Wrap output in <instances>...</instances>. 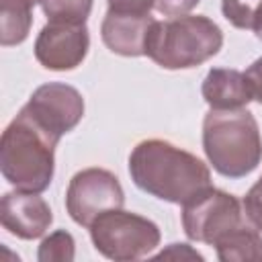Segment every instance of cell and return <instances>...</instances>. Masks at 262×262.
Listing matches in <instances>:
<instances>
[{"mask_svg":"<svg viewBox=\"0 0 262 262\" xmlns=\"http://www.w3.org/2000/svg\"><path fill=\"white\" fill-rule=\"evenodd\" d=\"M129 174L139 190L180 207L213 188L209 166L166 139L139 141L129 154Z\"/></svg>","mask_w":262,"mask_h":262,"instance_id":"6da1fadb","label":"cell"},{"mask_svg":"<svg viewBox=\"0 0 262 262\" xmlns=\"http://www.w3.org/2000/svg\"><path fill=\"white\" fill-rule=\"evenodd\" d=\"M57 139L25 111L8 123L0 139V170L16 190L43 192L55 172Z\"/></svg>","mask_w":262,"mask_h":262,"instance_id":"7a4b0ae2","label":"cell"},{"mask_svg":"<svg viewBox=\"0 0 262 262\" xmlns=\"http://www.w3.org/2000/svg\"><path fill=\"white\" fill-rule=\"evenodd\" d=\"M203 149L225 178H244L262 162V135L254 115L244 108H211L203 119Z\"/></svg>","mask_w":262,"mask_h":262,"instance_id":"3957f363","label":"cell"},{"mask_svg":"<svg viewBox=\"0 0 262 262\" xmlns=\"http://www.w3.org/2000/svg\"><path fill=\"white\" fill-rule=\"evenodd\" d=\"M223 33L205 14L156 20L145 41V55L164 70H190L219 53Z\"/></svg>","mask_w":262,"mask_h":262,"instance_id":"277c9868","label":"cell"},{"mask_svg":"<svg viewBox=\"0 0 262 262\" xmlns=\"http://www.w3.org/2000/svg\"><path fill=\"white\" fill-rule=\"evenodd\" d=\"M98 254L115 262H133L149 256L160 246V227L137 213L113 209L88 227Z\"/></svg>","mask_w":262,"mask_h":262,"instance_id":"5b68a950","label":"cell"},{"mask_svg":"<svg viewBox=\"0 0 262 262\" xmlns=\"http://www.w3.org/2000/svg\"><path fill=\"white\" fill-rule=\"evenodd\" d=\"M180 219L188 239L209 246H215L227 233L248 223L242 201L215 186L182 205Z\"/></svg>","mask_w":262,"mask_h":262,"instance_id":"8992f818","label":"cell"},{"mask_svg":"<svg viewBox=\"0 0 262 262\" xmlns=\"http://www.w3.org/2000/svg\"><path fill=\"white\" fill-rule=\"evenodd\" d=\"M125 192L119 178L104 168H84L76 172L66 190V211L74 223L90 227L106 211L123 209Z\"/></svg>","mask_w":262,"mask_h":262,"instance_id":"52a82bcc","label":"cell"},{"mask_svg":"<svg viewBox=\"0 0 262 262\" xmlns=\"http://www.w3.org/2000/svg\"><path fill=\"white\" fill-rule=\"evenodd\" d=\"M20 111H25L37 125H41L49 135L59 141L82 121L84 98L70 84L47 82L31 94Z\"/></svg>","mask_w":262,"mask_h":262,"instance_id":"ba28073f","label":"cell"},{"mask_svg":"<svg viewBox=\"0 0 262 262\" xmlns=\"http://www.w3.org/2000/svg\"><path fill=\"white\" fill-rule=\"evenodd\" d=\"M90 47L86 25L47 23L35 39V59L51 72L76 70Z\"/></svg>","mask_w":262,"mask_h":262,"instance_id":"9c48e42d","label":"cell"},{"mask_svg":"<svg viewBox=\"0 0 262 262\" xmlns=\"http://www.w3.org/2000/svg\"><path fill=\"white\" fill-rule=\"evenodd\" d=\"M0 223L14 237L37 239L53 223V211L39 192L14 190L0 201Z\"/></svg>","mask_w":262,"mask_h":262,"instance_id":"30bf717a","label":"cell"},{"mask_svg":"<svg viewBox=\"0 0 262 262\" xmlns=\"http://www.w3.org/2000/svg\"><path fill=\"white\" fill-rule=\"evenodd\" d=\"M156 18L151 14H119L106 10L100 37L102 43L117 55L139 57L145 55V41Z\"/></svg>","mask_w":262,"mask_h":262,"instance_id":"8fae6325","label":"cell"},{"mask_svg":"<svg viewBox=\"0 0 262 262\" xmlns=\"http://www.w3.org/2000/svg\"><path fill=\"white\" fill-rule=\"evenodd\" d=\"M201 94L211 108H244L252 100L250 84L244 72L233 68H213L207 72Z\"/></svg>","mask_w":262,"mask_h":262,"instance_id":"7c38bea8","label":"cell"},{"mask_svg":"<svg viewBox=\"0 0 262 262\" xmlns=\"http://www.w3.org/2000/svg\"><path fill=\"white\" fill-rule=\"evenodd\" d=\"M215 250L223 262H262V227L248 221L219 239Z\"/></svg>","mask_w":262,"mask_h":262,"instance_id":"4fadbf2b","label":"cell"},{"mask_svg":"<svg viewBox=\"0 0 262 262\" xmlns=\"http://www.w3.org/2000/svg\"><path fill=\"white\" fill-rule=\"evenodd\" d=\"M39 0H0V45H20L33 25V8Z\"/></svg>","mask_w":262,"mask_h":262,"instance_id":"5bb4252c","label":"cell"},{"mask_svg":"<svg viewBox=\"0 0 262 262\" xmlns=\"http://www.w3.org/2000/svg\"><path fill=\"white\" fill-rule=\"evenodd\" d=\"M94 0H39L43 14L49 23H74L86 25Z\"/></svg>","mask_w":262,"mask_h":262,"instance_id":"9a60e30c","label":"cell"},{"mask_svg":"<svg viewBox=\"0 0 262 262\" xmlns=\"http://www.w3.org/2000/svg\"><path fill=\"white\" fill-rule=\"evenodd\" d=\"M74 256H76V242L74 235L66 229H57L47 237H43L37 252L39 262H72Z\"/></svg>","mask_w":262,"mask_h":262,"instance_id":"2e32d148","label":"cell"},{"mask_svg":"<svg viewBox=\"0 0 262 262\" xmlns=\"http://www.w3.org/2000/svg\"><path fill=\"white\" fill-rule=\"evenodd\" d=\"M262 8V0H221V12L235 29L252 31L256 16Z\"/></svg>","mask_w":262,"mask_h":262,"instance_id":"e0dca14e","label":"cell"},{"mask_svg":"<svg viewBox=\"0 0 262 262\" xmlns=\"http://www.w3.org/2000/svg\"><path fill=\"white\" fill-rule=\"evenodd\" d=\"M242 205H244V213H246L248 221L256 227H262V176L246 192Z\"/></svg>","mask_w":262,"mask_h":262,"instance_id":"ac0fdd59","label":"cell"},{"mask_svg":"<svg viewBox=\"0 0 262 262\" xmlns=\"http://www.w3.org/2000/svg\"><path fill=\"white\" fill-rule=\"evenodd\" d=\"M111 12L119 14H151L156 0H106Z\"/></svg>","mask_w":262,"mask_h":262,"instance_id":"d6986e66","label":"cell"},{"mask_svg":"<svg viewBox=\"0 0 262 262\" xmlns=\"http://www.w3.org/2000/svg\"><path fill=\"white\" fill-rule=\"evenodd\" d=\"M201 0H156V10L164 16H182L188 14Z\"/></svg>","mask_w":262,"mask_h":262,"instance_id":"ffe728a7","label":"cell"},{"mask_svg":"<svg viewBox=\"0 0 262 262\" xmlns=\"http://www.w3.org/2000/svg\"><path fill=\"white\" fill-rule=\"evenodd\" d=\"M154 258L156 260H164V258H172V260H203V256L196 250H192L188 244H170L166 250H162Z\"/></svg>","mask_w":262,"mask_h":262,"instance_id":"44dd1931","label":"cell"},{"mask_svg":"<svg viewBox=\"0 0 262 262\" xmlns=\"http://www.w3.org/2000/svg\"><path fill=\"white\" fill-rule=\"evenodd\" d=\"M244 74H246L248 84H250L252 100H258L262 104V57H258Z\"/></svg>","mask_w":262,"mask_h":262,"instance_id":"7402d4cb","label":"cell"},{"mask_svg":"<svg viewBox=\"0 0 262 262\" xmlns=\"http://www.w3.org/2000/svg\"><path fill=\"white\" fill-rule=\"evenodd\" d=\"M254 35L262 41V8H260V12H258V16H256V23H254Z\"/></svg>","mask_w":262,"mask_h":262,"instance_id":"603a6c76","label":"cell"}]
</instances>
